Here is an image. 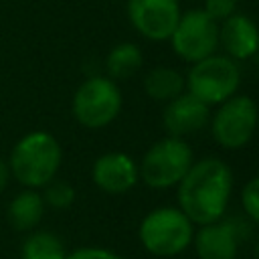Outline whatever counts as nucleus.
Here are the masks:
<instances>
[{
    "mask_svg": "<svg viewBox=\"0 0 259 259\" xmlns=\"http://www.w3.org/2000/svg\"><path fill=\"white\" fill-rule=\"evenodd\" d=\"M65 259H121L119 255H115L109 249H99V247H83L73 251L71 255H67Z\"/></svg>",
    "mask_w": 259,
    "mask_h": 259,
    "instance_id": "412c9836",
    "label": "nucleus"
},
{
    "mask_svg": "<svg viewBox=\"0 0 259 259\" xmlns=\"http://www.w3.org/2000/svg\"><path fill=\"white\" fill-rule=\"evenodd\" d=\"M93 182L107 194H123L138 182V166L123 152H107L99 156L91 170Z\"/></svg>",
    "mask_w": 259,
    "mask_h": 259,
    "instance_id": "9d476101",
    "label": "nucleus"
},
{
    "mask_svg": "<svg viewBox=\"0 0 259 259\" xmlns=\"http://www.w3.org/2000/svg\"><path fill=\"white\" fill-rule=\"evenodd\" d=\"M239 83L241 69L227 55H210L202 61L192 63L184 79L186 91L208 107L233 97L239 89Z\"/></svg>",
    "mask_w": 259,
    "mask_h": 259,
    "instance_id": "7ed1b4c3",
    "label": "nucleus"
},
{
    "mask_svg": "<svg viewBox=\"0 0 259 259\" xmlns=\"http://www.w3.org/2000/svg\"><path fill=\"white\" fill-rule=\"evenodd\" d=\"M144 63V55L140 51L138 45L134 42H119L115 45L107 59H105V69H107V77L113 81H123L130 79L132 75H136L140 71Z\"/></svg>",
    "mask_w": 259,
    "mask_h": 259,
    "instance_id": "dca6fc26",
    "label": "nucleus"
},
{
    "mask_svg": "<svg viewBox=\"0 0 259 259\" xmlns=\"http://www.w3.org/2000/svg\"><path fill=\"white\" fill-rule=\"evenodd\" d=\"M231 190V168L219 158H202L192 162L184 178L178 182V204L192 225L202 227L225 214Z\"/></svg>",
    "mask_w": 259,
    "mask_h": 259,
    "instance_id": "f257e3e1",
    "label": "nucleus"
},
{
    "mask_svg": "<svg viewBox=\"0 0 259 259\" xmlns=\"http://www.w3.org/2000/svg\"><path fill=\"white\" fill-rule=\"evenodd\" d=\"M42 200L47 204H51L53 208H69L75 200V190L69 182H63V180H51L47 184V190H45V196Z\"/></svg>",
    "mask_w": 259,
    "mask_h": 259,
    "instance_id": "a211bd4d",
    "label": "nucleus"
},
{
    "mask_svg": "<svg viewBox=\"0 0 259 259\" xmlns=\"http://www.w3.org/2000/svg\"><path fill=\"white\" fill-rule=\"evenodd\" d=\"M241 229L235 221H214L202 225L194 235V247L198 259H235L239 247Z\"/></svg>",
    "mask_w": 259,
    "mask_h": 259,
    "instance_id": "ddd939ff",
    "label": "nucleus"
},
{
    "mask_svg": "<svg viewBox=\"0 0 259 259\" xmlns=\"http://www.w3.org/2000/svg\"><path fill=\"white\" fill-rule=\"evenodd\" d=\"M204 2V12L212 18V20H225V18H229L233 12H235V8H237V0H202Z\"/></svg>",
    "mask_w": 259,
    "mask_h": 259,
    "instance_id": "aec40b11",
    "label": "nucleus"
},
{
    "mask_svg": "<svg viewBox=\"0 0 259 259\" xmlns=\"http://www.w3.org/2000/svg\"><path fill=\"white\" fill-rule=\"evenodd\" d=\"M8 176H10V168H8V164L0 158V192L4 190V186H6V182H8Z\"/></svg>",
    "mask_w": 259,
    "mask_h": 259,
    "instance_id": "4be33fe9",
    "label": "nucleus"
},
{
    "mask_svg": "<svg viewBox=\"0 0 259 259\" xmlns=\"http://www.w3.org/2000/svg\"><path fill=\"white\" fill-rule=\"evenodd\" d=\"M61 158L63 152L55 136L49 132H30L12 148L8 168L20 184L38 188L55 180Z\"/></svg>",
    "mask_w": 259,
    "mask_h": 259,
    "instance_id": "f03ea898",
    "label": "nucleus"
},
{
    "mask_svg": "<svg viewBox=\"0 0 259 259\" xmlns=\"http://www.w3.org/2000/svg\"><path fill=\"white\" fill-rule=\"evenodd\" d=\"M257 130H259V119H257Z\"/></svg>",
    "mask_w": 259,
    "mask_h": 259,
    "instance_id": "b1692460",
    "label": "nucleus"
},
{
    "mask_svg": "<svg viewBox=\"0 0 259 259\" xmlns=\"http://www.w3.org/2000/svg\"><path fill=\"white\" fill-rule=\"evenodd\" d=\"M172 51L186 63L202 61L214 55L219 47V24L202 8L180 14L170 38Z\"/></svg>",
    "mask_w": 259,
    "mask_h": 259,
    "instance_id": "6e6552de",
    "label": "nucleus"
},
{
    "mask_svg": "<svg viewBox=\"0 0 259 259\" xmlns=\"http://www.w3.org/2000/svg\"><path fill=\"white\" fill-rule=\"evenodd\" d=\"M219 45L233 61H245L259 51V28L249 16L233 12L219 26Z\"/></svg>",
    "mask_w": 259,
    "mask_h": 259,
    "instance_id": "f8f14e48",
    "label": "nucleus"
},
{
    "mask_svg": "<svg viewBox=\"0 0 259 259\" xmlns=\"http://www.w3.org/2000/svg\"><path fill=\"white\" fill-rule=\"evenodd\" d=\"M140 241L152 255L172 257L182 253L192 243V223L190 219L174 206L154 208L140 223Z\"/></svg>",
    "mask_w": 259,
    "mask_h": 259,
    "instance_id": "20e7f679",
    "label": "nucleus"
},
{
    "mask_svg": "<svg viewBox=\"0 0 259 259\" xmlns=\"http://www.w3.org/2000/svg\"><path fill=\"white\" fill-rule=\"evenodd\" d=\"M65 247L61 239L49 231L30 235L22 245V259H65Z\"/></svg>",
    "mask_w": 259,
    "mask_h": 259,
    "instance_id": "f3484780",
    "label": "nucleus"
},
{
    "mask_svg": "<svg viewBox=\"0 0 259 259\" xmlns=\"http://www.w3.org/2000/svg\"><path fill=\"white\" fill-rule=\"evenodd\" d=\"M42 212H45V200L32 188L18 192L8 204V221L18 231H28L34 225H38Z\"/></svg>",
    "mask_w": 259,
    "mask_h": 259,
    "instance_id": "4468645a",
    "label": "nucleus"
},
{
    "mask_svg": "<svg viewBox=\"0 0 259 259\" xmlns=\"http://www.w3.org/2000/svg\"><path fill=\"white\" fill-rule=\"evenodd\" d=\"M241 202H243L245 212H247L255 223H259V176L251 178V180L245 184L243 194H241Z\"/></svg>",
    "mask_w": 259,
    "mask_h": 259,
    "instance_id": "6ab92c4d",
    "label": "nucleus"
},
{
    "mask_svg": "<svg viewBox=\"0 0 259 259\" xmlns=\"http://www.w3.org/2000/svg\"><path fill=\"white\" fill-rule=\"evenodd\" d=\"M192 162L190 146L182 138L170 136L150 146L138 166V174L150 188H170L184 178Z\"/></svg>",
    "mask_w": 259,
    "mask_h": 259,
    "instance_id": "39448f33",
    "label": "nucleus"
},
{
    "mask_svg": "<svg viewBox=\"0 0 259 259\" xmlns=\"http://www.w3.org/2000/svg\"><path fill=\"white\" fill-rule=\"evenodd\" d=\"M257 57H259V51H257Z\"/></svg>",
    "mask_w": 259,
    "mask_h": 259,
    "instance_id": "393cba45",
    "label": "nucleus"
},
{
    "mask_svg": "<svg viewBox=\"0 0 259 259\" xmlns=\"http://www.w3.org/2000/svg\"><path fill=\"white\" fill-rule=\"evenodd\" d=\"M180 14L178 0H127L130 22L150 40L170 38Z\"/></svg>",
    "mask_w": 259,
    "mask_h": 259,
    "instance_id": "1a4fd4ad",
    "label": "nucleus"
},
{
    "mask_svg": "<svg viewBox=\"0 0 259 259\" xmlns=\"http://www.w3.org/2000/svg\"><path fill=\"white\" fill-rule=\"evenodd\" d=\"M208 117H210V107L186 91L174 97L172 101H168L162 119L170 136L182 138L200 132L208 123Z\"/></svg>",
    "mask_w": 259,
    "mask_h": 259,
    "instance_id": "9b49d317",
    "label": "nucleus"
},
{
    "mask_svg": "<svg viewBox=\"0 0 259 259\" xmlns=\"http://www.w3.org/2000/svg\"><path fill=\"white\" fill-rule=\"evenodd\" d=\"M73 115L89 130L109 125L121 109V91L109 77H89L73 95Z\"/></svg>",
    "mask_w": 259,
    "mask_h": 259,
    "instance_id": "423d86ee",
    "label": "nucleus"
},
{
    "mask_svg": "<svg viewBox=\"0 0 259 259\" xmlns=\"http://www.w3.org/2000/svg\"><path fill=\"white\" fill-rule=\"evenodd\" d=\"M255 253H257V259H259V241H257V251Z\"/></svg>",
    "mask_w": 259,
    "mask_h": 259,
    "instance_id": "5701e85b",
    "label": "nucleus"
},
{
    "mask_svg": "<svg viewBox=\"0 0 259 259\" xmlns=\"http://www.w3.org/2000/svg\"><path fill=\"white\" fill-rule=\"evenodd\" d=\"M259 109L249 95H233L219 103L210 119V132L219 146L225 150H239L247 146L257 130Z\"/></svg>",
    "mask_w": 259,
    "mask_h": 259,
    "instance_id": "0eeeda50",
    "label": "nucleus"
},
{
    "mask_svg": "<svg viewBox=\"0 0 259 259\" xmlns=\"http://www.w3.org/2000/svg\"><path fill=\"white\" fill-rule=\"evenodd\" d=\"M144 91L154 101H172L184 91V77L172 67H154L144 77Z\"/></svg>",
    "mask_w": 259,
    "mask_h": 259,
    "instance_id": "2eb2a0df",
    "label": "nucleus"
}]
</instances>
